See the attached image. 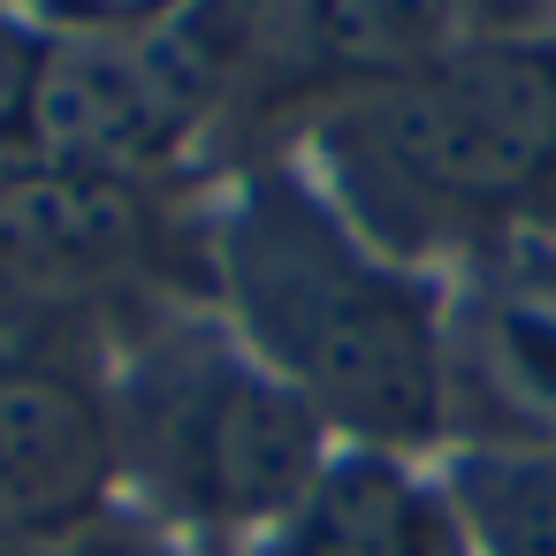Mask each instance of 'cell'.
<instances>
[{"mask_svg": "<svg viewBox=\"0 0 556 556\" xmlns=\"http://www.w3.org/2000/svg\"><path fill=\"white\" fill-rule=\"evenodd\" d=\"M267 556H472L450 495L412 480L389 450H343L313 495L275 526Z\"/></svg>", "mask_w": 556, "mask_h": 556, "instance_id": "cell-7", "label": "cell"}, {"mask_svg": "<svg viewBox=\"0 0 556 556\" xmlns=\"http://www.w3.org/2000/svg\"><path fill=\"white\" fill-rule=\"evenodd\" d=\"M465 24H480V39H526L533 24L556 16V0H457Z\"/></svg>", "mask_w": 556, "mask_h": 556, "instance_id": "cell-12", "label": "cell"}, {"mask_svg": "<svg viewBox=\"0 0 556 556\" xmlns=\"http://www.w3.org/2000/svg\"><path fill=\"white\" fill-rule=\"evenodd\" d=\"M0 556H47V548H39L24 526H9V518H0Z\"/></svg>", "mask_w": 556, "mask_h": 556, "instance_id": "cell-14", "label": "cell"}, {"mask_svg": "<svg viewBox=\"0 0 556 556\" xmlns=\"http://www.w3.org/2000/svg\"><path fill=\"white\" fill-rule=\"evenodd\" d=\"M9 9H31V0H0V16H9Z\"/></svg>", "mask_w": 556, "mask_h": 556, "instance_id": "cell-15", "label": "cell"}, {"mask_svg": "<svg viewBox=\"0 0 556 556\" xmlns=\"http://www.w3.org/2000/svg\"><path fill=\"white\" fill-rule=\"evenodd\" d=\"M450 510L472 556H556V442L457 457Z\"/></svg>", "mask_w": 556, "mask_h": 556, "instance_id": "cell-9", "label": "cell"}, {"mask_svg": "<svg viewBox=\"0 0 556 556\" xmlns=\"http://www.w3.org/2000/svg\"><path fill=\"white\" fill-rule=\"evenodd\" d=\"M191 0H31L47 39H161Z\"/></svg>", "mask_w": 556, "mask_h": 556, "instance_id": "cell-10", "label": "cell"}, {"mask_svg": "<svg viewBox=\"0 0 556 556\" xmlns=\"http://www.w3.org/2000/svg\"><path fill=\"white\" fill-rule=\"evenodd\" d=\"M222 290L244 343L282 374L328 434L358 450H419L442 427V305L434 290L351 237V222L290 176H252L222 222Z\"/></svg>", "mask_w": 556, "mask_h": 556, "instance_id": "cell-1", "label": "cell"}, {"mask_svg": "<svg viewBox=\"0 0 556 556\" xmlns=\"http://www.w3.org/2000/svg\"><path fill=\"white\" fill-rule=\"evenodd\" d=\"M39 70H47V31L0 16V153H31V100H39Z\"/></svg>", "mask_w": 556, "mask_h": 556, "instance_id": "cell-11", "label": "cell"}, {"mask_svg": "<svg viewBox=\"0 0 556 556\" xmlns=\"http://www.w3.org/2000/svg\"><path fill=\"white\" fill-rule=\"evenodd\" d=\"M343 138L389 191L434 214L556 206V47L465 39L434 70L358 92Z\"/></svg>", "mask_w": 556, "mask_h": 556, "instance_id": "cell-2", "label": "cell"}, {"mask_svg": "<svg viewBox=\"0 0 556 556\" xmlns=\"http://www.w3.org/2000/svg\"><path fill=\"white\" fill-rule=\"evenodd\" d=\"M199 115L206 77L161 39H47L24 161H70L138 184L199 130Z\"/></svg>", "mask_w": 556, "mask_h": 556, "instance_id": "cell-4", "label": "cell"}, {"mask_svg": "<svg viewBox=\"0 0 556 556\" xmlns=\"http://www.w3.org/2000/svg\"><path fill=\"white\" fill-rule=\"evenodd\" d=\"M47 556H161V548H146L130 533H77V541H54Z\"/></svg>", "mask_w": 556, "mask_h": 556, "instance_id": "cell-13", "label": "cell"}, {"mask_svg": "<svg viewBox=\"0 0 556 556\" xmlns=\"http://www.w3.org/2000/svg\"><path fill=\"white\" fill-rule=\"evenodd\" d=\"M123 465V427L62 366H0V518L31 541L92 533Z\"/></svg>", "mask_w": 556, "mask_h": 556, "instance_id": "cell-5", "label": "cell"}, {"mask_svg": "<svg viewBox=\"0 0 556 556\" xmlns=\"http://www.w3.org/2000/svg\"><path fill=\"white\" fill-rule=\"evenodd\" d=\"M153 480L206 526H282L328 472V419L244 351H184L138 404Z\"/></svg>", "mask_w": 556, "mask_h": 556, "instance_id": "cell-3", "label": "cell"}, {"mask_svg": "<svg viewBox=\"0 0 556 556\" xmlns=\"http://www.w3.org/2000/svg\"><path fill=\"white\" fill-rule=\"evenodd\" d=\"M305 47L358 92L404 85L465 47L457 0H305Z\"/></svg>", "mask_w": 556, "mask_h": 556, "instance_id": "cell-8", "label": "cell"}, {"mask_svg": "<svg viewBox=\"0 0 556 556\" xmlns=\"http://www.w3.org/2000/svg\"><path fill=\"white\" fill-rule=\"evenodd\" d=\"M146 244V199L130 176L70 161L0 168V267L24 282H100Z\"/></svg>", "mask_w": 556, "mask_h": 556, "instance_id": "cell-6", "label": "cell"}]
</instances>
